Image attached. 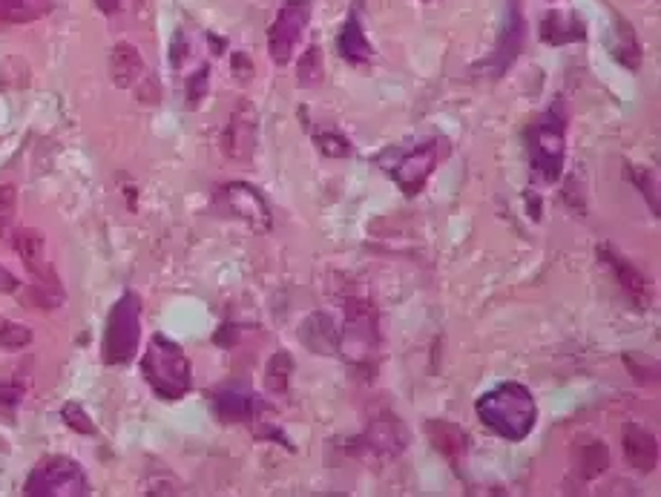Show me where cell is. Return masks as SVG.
<instances>
[{"label":"cell","mask_w":661,"mask_h":497,"mask_svg":"<svg viewBox=\"0 0 661 497\" xmlns=\"http://www.w3.org/2000/svg\"><path fill=\"white\" fill-rule=\"evenodd\" d=\"M475 411L486 429L512 443H521L524 437H529V431L535 429V420H538V406H535L532 391L512 380L498 383L483 397H478Z\"/></svg>","instance_id":"cell-1"},{"label":"cell","mask_w":661,"mask_h":497,"mask_svg":"<svg viewBox=\"0 0 661 497\" xmlns=\"http://www.w3.org/2000/svg\"><path fill=\"white\" fill-rule=\"evenodd\" d=\"M526 147L532 170L544 181H558L567 159V110L564 101L555 98L538 121L526 130Z\"/></svg>","instance_id":"cell-2"},{"label":"cell","mask_w":661,"mask_h":497,"mask_svg":"<svg viewBox=\"0 0 661 497\" xmlns=\"http://www.w3.org/2000/svg\"><path fill=\"white\" fill-rule=\"evenodd\" d=\"M380 345H383V334H380L377 308L360 296L345 299V322H342V331L337 337V351L345 357V362H351L354 368H363V371H374L377 357H380Z\"/></svg>","instance_id":"cell-3"},{"label":"cell","mask_w":661,"mask_h":497,"mask_svg":"<svg viewBox=\"0 0 661 497\" xmlns=\"http://www.w3.org/2000/svg\"><path fill=\"white\" fill-rule=\"evenodd\" d=\"M141 374L161 400H182L193 385V368L179 342L164 334H153L144 357Z\"/></svg>","instance_id":"cell-4"},{"label":"cell","mask_w":661,"mask_h":497,"mask_svg":"<svg viewBox=\"0 0 661 497\" xmlns=\"http://www.w3.org/2000/svg\"><path fill=\"white\" fill-rule=\"evenodd\" d=\"M411 446V434L409 429L403 426L400 417H394L391 411H383L377 414L368 429L354 437L345 452L351 454L354 460H363L368 466H386L391 460H397L400 454L406 452Z\"/></svg>","instance_id":"cell-5"},{"label":"cell","mask_w":661,"mask_h":497,"mask_svg":"<svg viewBox=\"0 0 661 497\" xmlns=\"http://www.w3.org/2000/svg\"><path fill=\"white\" fill-rule=\"evenodd\" d=\"M138 342H141V299L133 291H127L107 317L101 357L107 365H127L136 357Z\"/></svg>","instance_id":"cell-6"},{"label":"cell","mask_w":661,"mask_h":497,"mask_svg":"<svg viewBox=\"0 0 661 497\" xmlns=\"http://www.w3.org/2000/svg\"><path fill=\"white\" fill-rule=\"evenodd\" d=\"M23 492L32 497H81L90 495V480L75 460L49 457L32 469Z\"/></svg>","instance_id":"cell-7"},{"label":"cell","mask_w":661,"mask_h":497,"mask_svg":"<svg viewBox=\"0 0 661 497\" xmlns=\"http://www.w3.org/2000/svg\"><path fill=\"white\" fill-rule=\"evenodd\" d=\"M213 207L228 219L245 222L256 233H268L274 227L268 199L259 193V187L245 184V181H230L225 187H219L213 196Z\"/></svg>","instance_id":"cell-8"},{"label":"cell","mask_w":661,"mask_h":497,"mask_svg":"<svg viewBox=\"0 0 661 497\" xmlns=\"http://www.w3.org/2000/svg\"><path fill=\"white\" fill-rule=\"evenodd\" d=\"M440 144L437 138H429V141H420L414 144L411 150L400 153V150H391L386 159V170L391 173V179L397 181V187L409 196H417L423 190V184L429 181V176L434 173L437 161H440Z\"/></svg>","instance_id":"cell-9"},{"label":"cell","mask_w":661,"mask_h":497,"mask_svg":"<svg viewBox=\"0 0 661 497\" xmlns=\"http://www.w3.org/2000/svg\"><path fill=\"white\" fill-rule=\"evenodd\" d=\"M308 23H311V3L308 0H285L282 3L276 21L268 29V49H271L276 67L291 64Z\"/></svg>","instance_id":"cell-10"},{"label":"cell","mask_w":661,"mask_h":497,"mask_svg":"<svg viewBox=\"0 0 661 497\" xmlns=\"http://www.w3.org/2000/svg\"><path fill=\"white\" fill-rule=\"evenodd\" d=\"M526 44V18L524 12H521V6H518V0H509V6H506V15H503V26L501 32H498V44H495V52H492V58L486 61V67H489V75L492 78H501L503 72H509L512 64L521 58V52H524Z\"/></svg>","instance_id":"cell-11"},{"label":"cell","mask_w":661,"mask_h":497,"mask_svg":"<svg viewBox=\"0 0 661 497\" xmlns=\"http://www.w3.org/2000/svg\"><path fill=\"white\" fill-rule=\"evenodd\" d=\"M256 141H259V115L251 101H239L222 133V150L233 161H251L256 153Z\"/></svg>","instance_id":"cell-12"},{"label":"cell","mask_w":661,"mask_h":497,"mask_svg":"<svg viewBox=\"0 0 661 497\" xmlns=\"http://www.w3.org/2000/svg\"><path fill=\"white\" fill-rule=\"evenodd\" d=\"M598 259L604 262L607 271L613 273L618 288L624 291V296H627L633 305L650 308V302H653V288H650L647 276H644L633 262H627V256H621L613 245H601V248H598Z\"/></svg>","instance_id":"cell-13"},{"label":"cell","mask_w":661,"mask_h":497,"mask_svg":"<svg viewBox=\"0 0 661 497\" xmlns=\"http://www.w3.org/2000/svg\"><path fill=\"white\" fill-rule=\"evenodd\" d=\"M621 449H624V457L633 469L639 472H653L659 466V443L656 437L647 429H641L636 423H627L624 431H621Z\"/></svg>","instance_id":"cell-14"},{"label":"cell","mask_w":661,"mask_h":497,"mask_svg":"<svg viewBox=\"0 0 661 497\" xmlns=\"http://www.w3.org/2000/svg\"><path fill=\"white\" fill-rule=\"evenodd\" d=\"M12 245L23 259L26 271L35 276V282H58V273L52 271L46 259V239L41 230H18Z\"/></svg>","instance_id":"cell-15"},{"label":"cell","mask_w":661,"mask_h":497,"mask_svg":"<svg viewBox=\"0 0 661 497\" xmlns=\"http://www.w3.org/2000/svg\"><path fill=\"white\" fill-rule=\"evenodd\" d=\"M337 337H340V331H337L334 319L328 317V314H322V311L305 317V322L299 325V342H302L308 351L322 354V357L337 354Z\"/></svg>","instance_id":"cell-16"},{"label":"cell","mask_w":661,"mask_h":497,"mask_svg":"<svg viewBox=\"0 0 661 497\" xmlns=\"http://www.w3.org/2000/svg\"><path fill=\"white\" fill-rule=\"evenodd\" d=\"M110 72H113L115 87H121V90H138L147 78L144 61L133 44H115L113 55H110Z\"/></svg>","instance_id":"cell-17"},{"label":"cell","mask_w":661,"mask_h":497,"mask_svg":"<svg viewBox=\"0 0 661 497\" xmlns=\"http://www.w3.org/2000/svg\"><path fill=\"white\" fill-rule=\"evenodd\" d=\"M426 434H429L434 449L443 454L449 463H455V466L466 457V452H469V437H466V431L455 426V423L426 420Z\"/></svg>","instance_id":"cell-18"},{"label":"cell","mask_w":661,"mask_h":497,"mask_svg":"<svg viewBox=\"0 0 661 497\" xmlns=\"http://www.w3.org/2000/svg\"><path fill=\"white\" fill-rule=\"evenodd\" d=\"M610 469V449L601 440H587L578 443L572 454V472L578 477V483H590L595 477H601Z\"/></svg>","instance_id":"cell-19"},{"label":"cell","mask_w":661,"mask_h":497,"mask_svg":"<svg viewBox=\"0 0 661 497\" xmlns=\"http://www.w3.org/2000/svg\"><path fill=\"white\" fill-rule=\"evenodd\" d=\"M337 49L348 64H357V67L368 64L374 58V46L365 38V29L360 18H357V12H351L348 21L342 23L340 35H337Z\"/></svg>","instance_id":"cell-20"},{"label":"cell","mask_w":661,"mask_h":497,"mask_svg":"<svg viewBox=\"0 0 661 497\" xmlns=\"http://www.w3.org/2000/svg\"><path fill=\"white\" fill-rule=\"evenodd\" d=\"M584 38H587V26L578 21L575 15H564V12L552 9L541 21V41H547L549 46L578 44Z\"/></svg>","instance_id":"cell-21"},{"label":"cell","mask_w":661,"mask_h":497,"mask_svg":"<svg viewBox=\"0 0 661 497\" xmlns=\"http://www.w3.org/2000/svg\"><path fill=\"white\" fill-rule=\"evenodd\" d=\"M256 403H259V397L251 394V391H245V388H222L213 397L216 414L225 423H251Z\"/></svg>","instance_id":"cell-22"},{"label":"cell","mask_w":661,"mask_h":497,"mask_svg":"<svg viewBox=\"0 0 661 497\" xmlns=\"http://www.w3.org/2000/svg\"><path fill=\"white\" fill-rule=\"evenodd\" d=\"M52 9V0H0V21L32 23Z\"/></svg>","instance_id":"cell-23"},{"label":"cell","mask_w":661,"mask_h":497,"mask_svg":"<svg viewBox=\"0 0 661 497\" xmlns=\"http://www.w3.org/2000/svg\"><path fill=\"white\" fill-rule=\"evenodd\" d=\"M294 357L288 351H276L274 357L265 365V385L276 397H285L291 388V374H294Z\"/></svg>","instance_id":"cell-24"},{"label":"cell","mask_w":661,"mask_h":497,"mask_svg":"<svg viewBox=\"0 0 661 497\" xmlns=\"http://www.w3.org/2000/svg\"><path fill=\"white\" fill-rule=\"evenodd\" d=\"M618 41L613 44V58H616L621 67L627 69H639L641 67V46L636 32L630 29V23L618 18V29H616Z\"/></svg>","instance_id":"cell-25"},{"label":"cell","mask_w":661,"mask_h":497,"mask_svg":"<svg viewBox=\"0 0 661 497\" xmlns=\"http://www.w3.org/2000/svg\"><path fill=\"white\" fill-rule=\"evenodd\" d=\"M311 138H314V144H317V150L325 153L328 159H345V156H351V141L337 133L334 127H317V130H311Z\"/></svg>","instance_id":"cell-26"},{"label":"cell","mask_w":661,"mask_h":497,"mask_svg":"<svg viewBox=\"0 0 661 497\" xmlns=\"http://www.w3.org/2000/svg\"><path fill=\"white\" fill-rule=\"evenodd\" d=\"M322 72H325L322 69V49L320 46H308L297 64L299 84L302 87H317V84H322Z\"/></svg>","instance_id":"cell-27"},{"label":"cell","mask_w":661,"mask_h":497,"mask_svg":"<svg viewBox=\"0 0 661 497\" xmlns=\"http://www.w3.org/2000/svg\"><path fill=\"white\" fill-rule=\"evenodd\" d=\"M627 179L636 184V190H639L641 196L647 199L650 204V210L659 216V193H656V176L647 170V167H636V164H627Z\"/></svg>","instance_id":"cell-28"},{"label":"cell","mask_w":661,"mask_h":497,"mask_svg":"<svg viewBox=\"0 0 661 497\" xmlns=\"http://www.w3.org/2000/svg\"><path fill=\"white\" fill-rule=\"evenodd\" d=\"M29 342H32V331L26 325L12 322V319H0V348L18 351V348H26Z\"/></svg>","instance_id":"cell-29"},{"label":"cell","mask_w":661,"mask_h":497,"mask_svg":"<svg viewBox=\"0 0 661 497\" xmlns=\"http://www.w3.org/2000/svg\"><path fill=\"white\" fill-rule=\"evenodd\" d=\"M61 417H64V423H67L72 431H78V434H95V423H92L90 414L78 406V403H67V406L61 408Z\"/></svg>","instance_id":"cell-30"},{"label":"cell","mask_w":661,"mask_h":497,"mask_svg":"<svg viewBox=\"0 0 661 497\" xmlns=\"http://www.w3.org/2000/svg\"><path fill=\"white\" fill-rule=\"evenodd\" d=\"M21 397H23L21 385L15 383L0 385V420H6V423L15 420V411L21 406Z\"/></svg>","instance_id":"cell-31"},{"label":"cell","mask_w":661,"mask_h":497,"mask_svg":"<svg viewBox=\"0 0 661 497\" xmlns=\"http://www.w3.org/2000/svg\"><path fill=\"white\" fill-rule=\"evenodd\" d=\"M15 213H18V190L12 184H3L0 187V230L12 225Z\"/></svg>","instance_id":"cell-32"},{"label":"cell","mask_w":661,"mask_h":497,"mask_svg":"<svg viewBox=\"0 0 661 497\" xmlns=\"http://www.w3.org/2000/svg\"><path fill=\"white\" fill-rule=\"evenodd\" d=\"M205 92H207V67H202L199 72H193L190 81H187V104L196 107V104L205 98Z\"/></svg>","instance_id":"cell-33"},{"label":"cell","mask_w":661,"mask_h":497,"mask_svg":"<svg viewBox=\"0 0 661 497\" xmlns=\"http://www.w3.org/2000/svg\"><path fill=\"white\" fill-rule=\"evenodd\" d=\"M21 288V282H18V276L15 273H9L3 265H0V294H15Z\"/></svg>","instance_id":"cell-34"},{"label":"cell","mask_w":661,"mask_h":497,"mask_svg":"<svg viewBox=\"0 0 661 497\" xmlns=\"http://www.w3.org/2000/svg\"><path fill=\"white\" fill-rule=\"evenodd\" d=\"M233 69H236V78H242V81H248L253 75V64L242 55V52H236L233 55Z\"/></svg>","instance_id":"cell-35"},{"label":"cell","mask_w":661,"mask_h":497,"mask_svg":"<svg viewBox=\"0 0 661 497\" xmlns=\"http://www.w3.org/2000/svg\"><path fill=\"white\" fill-rule=\"evenodd\" d=\"M121 3H124V0H95V6H98L104 15H118V12H121Z\"/></svg>","instance_id":"cell-36"}]
</instances>
